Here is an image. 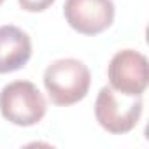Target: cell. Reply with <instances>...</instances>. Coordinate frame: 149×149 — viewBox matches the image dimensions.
<instances>
[{
    "label": "cell",
    "instance_id": "obj_1",
    "mask_svg": "<svg viewBox=\"0 0 149 149\" xmlns=\"http://www.w3.org/2000/svg\"><path fill=\"white\" fill-rule=\"evenodd\" d=\"M42 81L49 100L54 105L68 107L88 95L91 74L77 58H60L46 67Z\"/></svg>",
    "mask_w": 149,
    "mask_h": 149
},
{
    "label": "cell",
    "instance_id": "obj_2",
    "mask_svg": "<svg viewBox=\"0 0 149 149\" xmlns=\"http://www.w3.org/2000/svg\"><path fill=\"white\" fill-rule=\"evenodd\" d=\"M47 104L39 88L30 81L9 83L0 91V112L16 126H33L46 116Z\"/></svg>",
    "mask_w": 149,
    "mask_h": 149
},
{
    "label": "cell",
    "instance_id": "obj_3",
    "mask_svg": "<svg viewBox=\"0 0 149 149\" xmlns=\"http://www.w3.org/2000/svg\"><path fill=\"white\" fill-rule=\"evenodd\" d=\"M142 116V98L123 95L111 86H104L95 100V118L98 125L112 133L123 135L132 132Z\"/></svg>",
    "mask_w": 149,
    "mask_h": 149
},
{
    "label": "cell",
    "instance_id": "obj_4",
    "mask_svg": "<svg viewBox=\"0 0 149 149\" xmlns=\"http://www.w3.org/2000/svg\"><path fill=\"white\" fill-rule=\"evenodd\" d=\"M107 77L112 90L128 97H142L149 84L147 58L135 49L118 51L109 61Z\"/></svg>",
    "mask_w": 149,
    "mask_h": 149
},
{
    "label": "cell",
    "instance_id": "obj_5",
    "mask_svg": "<svg viewBox=\"0 0 149 149\" xmlns=\"http://www.w3.org/2000/svg\"><path fill=\"white\" fill-rule=\"evenodd\" d=\"M63 16L77 33L98 35L114 23L116 7L112 0H67Z\"/></svg>",
    "mask_w": 149,
    "mask_h": 149
},
{
    "label": "cell",
    "instance_id": "obj_6",
    "mask_svg": "<svg viewBox=\"0 0 149 149\" xmlns=\"http://www.w3.org/2000/svg\"><path fill=\"white\" fill-rule=\"evenodd\" d=\"M32 58V40L26 32L14 25L0 26V74L23 68Z\"/></svg>",
    "mask_w": 149,
    "mask_h": 149
},
{
    "label": "cell",
    "instance_id": "obj_7",
    "mask_svg": "<svg viewBox=\"0 0 149 149\" xmlns=\"http://www.w3.org/2000/svg\"><path fill=\"white\" fill-rule=\"evenodd\" d=\"M18 4L26 13H42L54 4V0H18Z\"/></svg>",
    "mask_w": 149,
    "mask_h": 149
},
{
    "label": "cell",
    "instance_id": "obj_8",
    "mask_svg": "<svg viewBox=\"0 0 149 149\" xmlns=\"http://www.w3.org/2000/svg\"><path fill=\"white\" fill-rule=\"evenodd\" d=\"M2 4H4V0H0V6H2Z\"/></svg>",
    "mask_w": 149,
    "mask_h": 149
}]
</instances>
